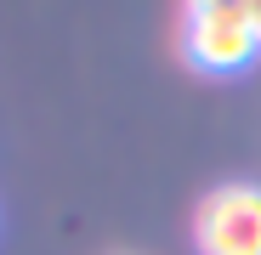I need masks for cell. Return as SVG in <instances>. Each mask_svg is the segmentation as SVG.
Returning a JSON list of instances; mask_svg holds the SVG:
<instances>
[{
    "label": "cell",
    "mask_w": 261,
    "mask_h": 255,
    "mask_svg": "<svg viewBox=\"0 0 261 255\" xmlns=\"http://www.w3.org/2000/svg\"><path fill=\"white\" fill-rule=\"evenodd\" d=\"M199 255H261V187L227 182L204 193L199 216H193Z\"/></svg>",
    "instance_id": "obj_1"
},
{
    "label": "cell",
    "mask_w": 261,
    "mask_h": 255,
    "mask_svg": "<svg viewBox=\"0 0 261 255\" xmlns=\"http://www.w3.org/2000/svg\"><path fill=\"white\" fill-rule=\"evenodd\" d=\"M182 51L204 74H239V68L255 63L261 40H255L250 17H193L188 12L182 17Z\"/></svg>",
    "instance_id": "obj_2"
},
{
    "label": "cell",
    "mask_w": 261,
    "mask_h": 255,
    "mask_svg": "<svg viewBox=\"0 0 261 255\" xmlns=\"http://www.w3.org/2000/svg\"><path fill=\"white\" fill-rule=\"evenodd\" d=\"M193 17H250V0H188Z\"/></svg>",
    "instance_id": "obj_3"
},
{
    "label": "cell",
    "mask_w": 261,
    "mask_h": 255,
    "mask_svg": "<svg viewBox=\"0 0 261 255\" xmlns=\"http://www.w3.org/2000/svg\"><path fill=\"white\" fill-rule=\"evenodd\" d=\"M250 29H255V40H261V0H250Z\"/></svg>",
    "instance_id": "obj_4"
}]
</instances>
